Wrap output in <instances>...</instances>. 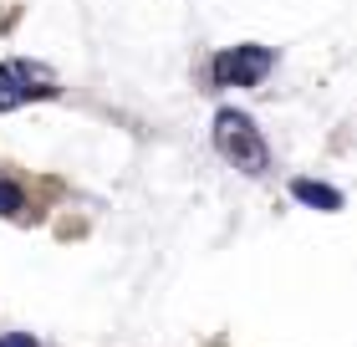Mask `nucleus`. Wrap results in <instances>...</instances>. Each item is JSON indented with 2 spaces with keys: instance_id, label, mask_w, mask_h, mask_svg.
<instances>
[{
  "instance_id": "nucleus-1",
  "label": "nucleus",
  "mask_w": 357,
  "mask_h": 347,
  "mask_svg": "<svg viewBox=\"0 0 357 347\" xmlns=\"http://www.w3.org/2000/svg\"><path fill=\"white\" fill-rule=\"evenodd\" d=\"M215 148L240 174H266L271 169V148L261 138V128H255L250 112H240V108H220L215 112Z\"/></svg>"
},
{
  "instance_id": "nucleus-2",
  "label": "nucleus",
  "mask_w": 357,
  "mask_h": 347,
  "mask_svg": "<svg viewBox=\"0 0 357 347\" xmlns=\"http://www.w3.org/2000/svg\"><path fill=\"white\" fill-rule=\"evenodd\" d=\"M52 97H61V82L46 61H26V57L0 61V112H15L26 103H52Z\"/></svg>"
},
{
  "instance_id": "nucleus-3",
  "label": "nucleus",
  "mask_w": 357,
  "mask_h": 347,
  "mask_svg": "<svg viewBox=\"0 0 357 347\" xmlns=\"http://www.w3.org/2000/svg\"><path fill=\"white\" fill-rule=\"evenodd\" d=\"M271 67H275L271 46L240 41V46H225V52L209 61V82H215V87H261Z\"/></svg>"
},
{
  "instance_id": "nucleus-4",
  "label": "nucleus",
  "mask_w": 357,
  "mask_h": 347,
  "mask_svg": "<svg viewBox=\"0 0 357 347\" xmlns=\"http://www.w3.org/2000/svg\"><path fill=\"white\" fill-rule=\"evenodd\" d=\"M291 200H296V205H306V209L337 214V209H342V189L321 184V179H291Z\"/></svg>"
},
{
  "instance_id": "nucleus-5",
  "label": "nucleus",
  "mask_w": 357,
  "mask_h": 347,
  "mask_svg": "<svg viewBox=\"0 0 357 347\" xmlns=\"http://www.w3.org/2000/svg\"><path fill=\"white\" fill-rule=\"evenodd\" d=\"M0 214H6V220H21L26 214V189L15 184V179H0Z\"/></svg>"
},
{
  "instance_id": "nucleus-6",
  "label": "nucleus",
  "mask_w": 357,
  "mask_h": 347,
  "mask_svg": "<svg viewBox=\"0 0 357 347\" xmlns=\"http://www.w3.org/2000/svg\"><path fill=\"white\" fill-rule=\"evenodd\" d=\"M0 347H36V342H31L26 332H15V337H0Z\"/></svg>"
}]
</instances>
